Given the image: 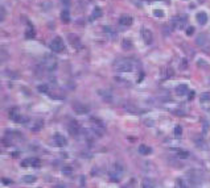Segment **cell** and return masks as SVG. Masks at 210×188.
I'll list each match as a JSON object with an SVG mask.
<instances>
[{
	"instance_id": "6da1fadb",
	"label": "cell",
	"mask_w": 210,
	"mask_h": 188,
	"mask_svg": "<svg viewBox=\"0 0 210 188\" xmlns=\"http://www.w3.org/2000/svg\"><path fill=\"white\" fill-rule=\"evenodd\" d=\"M114 69H115V71H118V72H130L131 70L133 69V65L130 59L123 58V59H120V61L115 62Z\"/></svg>"
},
{
	"instance_id": "7a4b0ae2",
	"label": "cell",
	"mask_w": 210,
	"mask_h": 188,
	"mask_svg": "<svg viewBox=\"0 0 210 188\" xmlns=\"http://www.w3.org/2000/svg\"><path fill=\"white\" fill-rule=\"evenodd\" d=\"M123 172H124V168H123L122 164L119 163H115L114 166H112V168L110 170V180L111 182H119L120 177L123 176Z\"/></svg>"
},
{
	"instance_id": "3957f363",
	"label": "cell",
	"mask_w": 210,
	"mask_h": 188,
	"mask_svg": "<svg viewBox=\"0 0 210 188\" xmlns=\"http://www.w3.org/2000/svg\"><path fill=\"white\" fill-rule=\"evenodd\" d=\"M196 43L198 48H201L204 51L210 53V38L206 34H199L196 40Z\"/></svg>"
},
{
	"instance_id": "277c9868",
	"label": "cell",
	"mask_w": 210,
	"mask_h": 188,
	"mask_svg": "<svg viewBox=\"0 0 210 188\" xmlns=\"http://www.w3.org/2000/svg\"><path fill=\"white\" fill-rule=\"evenodd\" d=\"M49 48H50V50L53 51V53H62V51L65 50V43L61 37H54L53 40H52Z\"/></svg>"
},
{
	"instance_id": "5b68a950",
	"label": "cell",
	"mask_w": 210,
	"mask_h": 188,
	"mask_svg": "<svg viewBox=\"0 0 210 188\" xmlns=\"http://www.w3.org/2000/svg\"><path fill=\"white\" fill-rule=\"evenodd\" d=\"M188 177H189L192 184H194V185L202 183V179H204V177H202V174L199 171H197V170H190V171H188Z\"/></svg>"
},
{
	"instance_id": "8992f818",
	"label": "cell",
	"mask_w": 210,
	"mask_h": 188,
	"mask_svg": "<svg viewBox=\"0 0 210 188\" xmlns=\"http://www.w3.org/2000/svg\"><path fill=\"white\" fill-rule=\"evenodd\" d=\"M44 66L46 67L48 71H53V70H56V67H57V59L52 55H46L45 61H44Z\"/></svg>"
},
{
	"instance_id": "52a82bcc",
	"label": "cell",
	"mask_w": 210,
	"mask_h": 188,
	"mask_svg": "<svg viewBox=\"0 0 210 188\" xmlns=\"http://www.w3.org/2000/svg\"><path fill=\"white\" fill-rule=\"evenodd\" d=\"M73 109H74V112L78 114H86L90 111V108H89L86 104H82V103H74L73 104Z\"/></svg>"
},
{
	"instance_id": "ba28073f",
	"label": "cell",
	"mask_w": 210,
	"mask_h": 188,
	"mask_svg": "<svg viewBox=\"0 0 210 188\" xmlns=\"http://www.w3.org/2000/svg\"><path fill=\"white\" fill-rule=\"evenodd\" d=\"M54 142H56L57 146H60V147H65V146L67 145V140L66 137H64V135L61 134V133H56L54 134Z\"/></svg>"
},
{
	"instance_id": "9c48e42d",
	"label": "cell",
	"mask_w": 210,
	"mask_h": 188,
	"mask_svg": "<svg viewBox=\"0 0 210 188\" xmlns=\"http://www.w3.org/2000/svg\"><path fill=\"white\" fill-rule=\"evenodd\" d=\"M141 37H143L144 42L147 43V45H151L152 42H153V36H152V32L149 29H143L141 30Z\"/></svg>"
},
{
	"instance_id": "30bf717a",
	"label": "cell",
	"mask_w": 210,
	"mask_h": 188,
	"mask_svg": "<svg viewBox=\"0 0 210 188\" xmlns=\"http://www.w3.org/2000/svg\"><path fill=\"white\" fill-rule=\"evenodd\" d=\"M67 129H69V133L72 135H78V133H79V130H81V126H79V124H78L75 120H73V121H70Z\"/></svg>"
},
{
	"instance_id": "8fae6325",
	"label": "cell",
	"mask_w": 210,
	"mask_h": 188,
	"mask_svg": "<svg viewBox=\"0 0 210 188\" xmlns=\"http://www.w3.org/2000/svg\"><path fill=\"white\" fill-rule=\"evenodd\" d=\"M132 22L133 19L131 16H128V15H123V16L119 17V24L122 27H130V25H132Z\"/></svg>"
},
{
	"instance_id": "7c38bea8",
	"label": "cell",
	"mask_w": 210,
	"mask_h": 188,
	"mask_svg": "<svg viewBox=\"0 0 210 188\" xmlns=\"http://www.w3.org/2000/svg\"><path fill=\"white\" fill-rule=\"evenodd\" d=\"M207 20H209V17H207V15L205 12H198L197 13V21H198L199 25H206Z\"/></svg>"
},
{
	"instance_id": "4fadbf2b",
	"label": "cell",
	"mask_w": 210,
	"mask_h": 188,
	"mask_svg": "<svg viewBox=\"0 0 210 188\" xmlns=\"http://www.w3.org/2000/svg\"><path fill=\"white\" fill-rule=\"evenodd\" d=\"M67 38H69V41H70V43H72L74 48H81V40L78 38V36H75V34H69L67 36Z\"/></svg>"
},
{
	"instance_id": "5bb4252c",
	"label": "cell",
	"mask_w": 210,
	"mask_h": 188,
	"mask_svg": "<svg viewBox=\"0 0 210 188\" xmlns=\"http://www.w3.org/2000/svg\"><path fill=\"white\" fill-rule=\"evenodd\" d=\"M188 84H178L177 88H176V93H177L178 96H184L188 93Z\"/></svg>"
},
{
	"instance_id": "9a60e30c",
	"label": "cell",
	"mask_w": 210,
	"mask_h": 188,
	"mask_svg": "<svg viewBox=\"0 0 210 188\" xmlns=\"http://www.w3.org/2000/svg\"><path fill=\"white\" fill-rule=\"evenodd\" d=\"M103 15V12H102V9L99 8V7H95L93 11V13H91L90 16V20H95V19H99V17Z\"/></svg>"
},
{
	"instance_id": "2e32d148",
	"label": "cell",
	"mask_w": 210,
	"mask_h": 188,
	"mask_svg": "<svg viewBox=\"0 0 210 188\" xmlns=\"http://www.w3.org/2000/svg\"><path fill=\"white\" fill-rule=\"evenodd\" d=\"M61 20L65 24H69L70 22V12L67 11V9H64V11L61 12Z\"/></svg>"
},
{
	"instance_id": "e0dca14e",
	"label": "cell",
	"mask_w": 210,
	"mask_h": 188,
	"mask_svg": "<svg viewBox=\"0 0 210 188\" xmlns=\"http://www.w3.org/2000/svg\"><path fill=\"white\" fill-rule=\"evenodd\" d=\"M141 188H155V183L152 182L151 179L145 177V179H143V182H141Z\"/></svg>"
},
{
	"instance_id": "ac0fdd59",
	"label": "cell",
	"mask_w": 210,
	"mask_h": 188,
	"mask_svg": "<svg viewBox=\"0 0 210 188\" xmlns=\"http://www.w3.org/2000/svg\"><path fill=\"white\" fill-rule=\"evenodd\" d=\"M139 153L143 154V155H148V154L152 153V149L147 145H141L140 147H139Z\"/></svg>"
},
{
	"instance_id": "d6986e66",
	"label": "cell",
	"mask_w": 210,
	"mask_h": 188,
	"mask_svg": "<svg viewBox=\"0 0 210 188\" xmlns=\"http://www.w3.org/2000/svg\"><path fill=\"white\" fill-rule=\"evenodd\" d=\"M36 180H37V177L35 175H25V176H23V182L27 183V184H32Z\"/></svg>"
},
{
	"instance_id": "ffe728a7",
	"label": "cell",
	"mask_w": 210,
	"mask_h": 188,
	"mask_svg": "<svg viewBox=\"0 0 210 188\" xmlns=\"http://www.w3.org/2000/svg\"><path fill=\"white\" fill-rule=\"evenodd\" d=\"M176 188H188V184H186L185 179L177 177V180H176Z\"/></svg>"
},
{
	"instance_id": "44dd1931",
	"label": "cell",
	"mask_w": 210,
	"mask_h": 188,
	"mask_svg": "<svg viewBox=\"0 0 210 188\" xmlns=\"http://www.w3.org/2000/svg\"><path fill=\"white\" fill-rule=\"evenodd\" d=\"M35 36H36L35 29H33L32 25H29V28H28L27 33H25V37H27V38H35Z\"/></svg>"
},
{
	"instance_id": "7402d4cb",
	"label": "cell",
	"mask_w": 210,
	"mask_h": 188,
	"mask_svg": "<svg viewBox=\"0 0 210 188\" xmlns=\"http://www.w3.org/2000/svg\"><path fill=\"white\" fill-rule=\"evenodd\" d=\"M189 151H186V150H178L177 151V156L180 159H186V158H189Z\"/></svg>"
},
{
	"instance_id": "603a6c76",
	"label": "cell",
	"mask_w": 210,
	"mask_h": 188,
	"mask_svg": "<svg viewBox=\"0 0 210 188\" xmlns=\"http://www.w3.org/2000/svg\"><path fill=\"white\" fill-rule=\"evenodd\" d=\"M29 163H31V166L36 167V168L41 166V161L38 158H29Z\"/></svg>"
},
{
	"instance_id": "cb8c5ba5",
	"label": "cell",
	"mask_w": 210,
	"mask_h": 188,
	"mask_svg": "<svg viewBox=\"0 0 210 188\" xmlns=\"http://www.w3.org/2000/svg\"><path fill=\"white\" fill-rule=\"evenodd\" d=\"M43 125H44L43 120H37V121H36V124H35V126L32 128V130H33V132H38V130L43 128Z\"/></svg>"
},
{
	"instance_id": "d4e9b609",
	"label": "cell",
	"mask_w": 210,
	"mask_h": 188,
	"mask_svg": "<svg viewBox=\"0 0 210 188\" xmlns=\"http://www.w3.org/2000/svg\"><path fill=\"white\" fill-rule=\"evenodd\" d=\"M122 46H123V49H126V50H130L131 48H132V42H131L130 40H123V42H122Z\"/></svg>"
},
{
	"instance_id": "484cf974",
	"label": "cell",
	"mask_w": 210,
	"mask_h": 188,
	"mask_svg": "<svg viewBox=\"0 0 210 188\" xmlns=\"http://www.w3.org/2000/svg\"><path fill=\"white\" fill-rule=\"evenodd\" d=\"M199 100H201V103H205V101H210V92H204L201 95V98H199Z\"/></svg>"
},
{
	"instance_id": "4316f807",
	"label": "cell",
	"mask_w": 210,
	"mask_h": 188,
	"mask_svg": "<svg viewBox=\"0 0 210 188\" xmlns=\"http://www.w3.org/2000/svg\"><path fill=\"white\" fill-rule=\"evenodd\" d=\"M37 90L40 91V92H43V93H48L49 92V86L48 84H40Z\"/></svg>"
},
{
	"instance_id": "83f0119b",
	"label": "cell",
	"mask_w": 210,
	"mask_h": 188,
	"mask_svg": "<svg viewBox=\"0 0 210 188\" xmlns=\"http://www.w3.org/2000/svg\"><path fill=\"white\" fill-rule=\"evenodd\" d=\"M173 133H175L176 137H181V135H182V128H181L180 125H177V126L175 128V130H173Z\"/></svg>"
},
{
	"instance_id": "f1b7e54d",
	"label": "cell",
	"mask_w": 210,
	"mask_h": 188,
	"mask_svg": "<svg viewBox=\"0 0 210 188\" xmlns=\"http://www.w3.org/2000/svg\"><path fill=\"white\" fill-rule=\"evenodd\" d=\"M4 19H6V9H4V7L0 6V22L3 21Z\"/></svg>"
},
{
	"instance_id": "f546056e",
	"label": "cell",
	"mask_w": 210,
	"mask_h": 188,
	"mask_svg": "<svg viewBox=\"0 0 210 188\" xmlns=\"http://www.w3.org/2000/svg\"><path fill=\"white\" fill-rule=\"evenodd\" d=\"M153 15L156 17H164V12L161 11V9H155L153 11Z\"/></svg>"
},
{
	"instance_id": "4dcf8cb0",
	"label": "cell",
	"mask_w": 210,
	"mask_h": 188,
	"mask_svg": "<svg viewBox=\"0 0 210 188\" xmlns=\"http://www.w3.org/2000/svg\"><path fill=\"white\" fill-rule=\"evenodd\" d=\"M196 32V29H194V27H189L188 29H186V34L188 36H193V33Z\"/></svg>"
},
{
	"instance_id": "1f68e13d",
	"label": "cell",
	"mask_w": 210,
	"mask_h": 188,
	"mask_svg": "<svg viewBox=\"0 0 210 188\" xmlns=\"http://www.w3.org/2000/svg\"><path fill=\"white\" fill-rule=\"evenodd\" d=\"M103 30H104L106 33H114V29H112L111 27H104V28H103Z\"/></svg>"
},
{
	"instance_id": "d6a6232c",
	"label": "cell",
	"mask_w": 210,
	"mask_h": 188,
	"mask_svg": "<svg viewBox=\"0 0 210 188\" xmlns=\"http://www.w3.org/2000/svg\"><path fill=\"white\" fill-rule=\"evenodd\" d=\"M3 183L4 184H12V180H7L6 177H3Z\"/></svg>"
},
{
	"instance_id": "836d02e7",
	"label": "cell",
	"mask_w": 210,
	"mask_h": 188,
	"mask_svg": "<svg viewBox=\"0 0 210 188\" xmlns=\"http://www.w3.org/2000/svg\"><path fill=\"white\" fill-rule=\"evenodd\" d=\"M62 1V4H64V6H69L70 4V0H61Z\"/></svg>"
},
{
	"instance_id": "e575fe53",
	"label": "cell",
	"mask_w": 210,
	"mask_h": 188,
	"mask_svg": "<svg viewBox=\"0 0 210 188\" xmlns=\"http://www.w3.org/2000/svg\"><path fill=\"white\" fill-rule=\"evenodd\" d=\"M194 95H196V92H190V93H189V98L188 99H189V100H192V99L194 98Z\"/></svg>"
}]
</instances>
